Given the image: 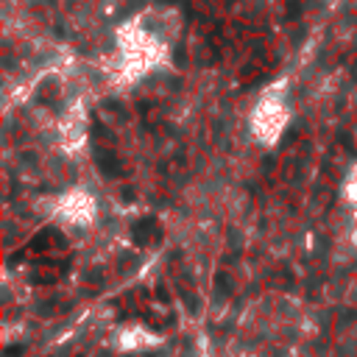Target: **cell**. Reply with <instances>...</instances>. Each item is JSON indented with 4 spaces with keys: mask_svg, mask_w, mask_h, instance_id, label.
Here are the masks:
<instances>
[{
    "mask_svg": "<svg viewBox=\"0 0 357 357\" xmlns=\"http://www.w3.org/2000/svg\"><path fill=\"white\" fill-rule=\"evenodd\" d=\"M282 86H284V81H279L271 89H265V95L251 109L248 126H251V134H254V139L259 145H276L279 137L284 134L287 123H290L287 89H282Z\"/></svg>",
    "mask_w": 357,
    "mask_h": 357,
    "instance_id": "6da1fadb",
    "label": "cell"
},
{
    "mask_svg": "<svg viewBox=\"0 0 357 357\" xmlns=\"http://www.w3.org/2000/svg\"><path fill=\"white\" fill-rule=\"evenodd\" d=\"M343 190H346V195H349V201L357 206V165L349 170V176H346V184H343Z\"/></svg>",
    "mask_w": 357,
    "mask_h": 357,
    "instance_id": "7a4b0ae2",
    "label": "cell"
}]
</instances>
